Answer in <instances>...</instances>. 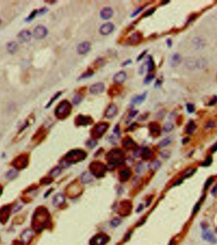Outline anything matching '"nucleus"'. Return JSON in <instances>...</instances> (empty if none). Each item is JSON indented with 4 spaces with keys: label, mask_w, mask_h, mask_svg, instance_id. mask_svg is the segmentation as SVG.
Segmentation results:
<instances>
[{
    "label": "nucleus",
    "mask_w": 217,
    "mask_h": 245,
    "mask_svg": "<svg viewBox=\"0 0 217 245\" xmlns=\"http://www.w3.org/2000/svg\"><path fill=\"white\" fill-rule=\"evenodd\" d=\"M72 110L71 103L67 100L60 102L55 110V115L57 119L63 120L71 115Z\"/></svg>",
    "instance_id": "obj_1"
},
{
    "label": "nucleus",
    "mask_w": 217,
    "mask_h": 245,
    "mask_svg": "<svg viewBox=\"0 0 217 245\" xmlns=\"http://www.w3.org/2000/svg\"><path fill=\"white\" fill-rule=\"evenodd\" d=\"M86 155L85 151L80 150V149H76V150H72L69 152L66 156V159H67V162L69 163L77 162L83 160L86 157Z\"/></svg>",
    "instance_id": "obj_2"
},
{
    "label": "nucleus",
    "mask_w": 217,
    "mask_h": 245,
    "mask_svg": "<svg viewBox=\"0 0 217 245\" xmlns=\"http://www.w3.org/2000/svg\"><path fill=\"white\" fill-rule=\"evenodd\" d=\"M109 126V125L107 122H100L97 123L92 129V136L98 138L101 137L107 130Z\"/></svg>",
    "instance_id": "obj_3"
},
{
    "label": "nucleus",
    "mask_w": 217,
    "mask_h": 245,
    "mask_svg": "<svg viewBox=\"0 0 217 245\" xmlns=\"http://www.w3.org/2000/svg\"><path fill=\"white\" fill-rule=\"evenodd\" d=\"M109 161L111 164H118L122 163L123 160V153L120 149H115L109 153Z\"/></svg>",
    "instance_id": "obj_4"
},
{
    "label": "nucleus",
    "mask_w": 217,
    "mask_h": 245,
    "mask_svg": "<svg viewBox=\"0 0 217 245\" xmlns=\"http://www.w3.org/2000/svg\"><path fill=\"white\" fill-rule=\"evenodd\" d=\"M142 39V34L140 32H135L128 37L126 39V44L129 46H137L140 44Z\"/></svg>",
    "instance_id": "obj_5"
},
{
    "label": "nucleus",
    "mask_w": 217,
    "mask_h": 245,
    "mask_svg": "<svg viewBox=\"0 0 217 245\" xmlns=\"http://www.w3.org/2000/svg\"><path fill=\"white\" fill-rule=\"evenodd\" d=\"M93 119L90 116L78 115L75 119V123L77 126H86L91 125L93 123Z\"/></svg>",
    "instance_id": "obj_6"
},
{
    "label": "nucleus",
    "mask_w": 217,
    "mask_h": 245,
    "mask_svg": "<svg viewBox=\"0 0 217 245\" xmlns=\"http://www.w3.org/2000/svg\"><path fill=\"white\" fill-rule=\"evenodd\" d=\"M48 31L47 28L43 25H39L34 29L33 34L36 39H43L48 35Z\"/></svg>",
    "instance_id": "obj_7"
},
{
    "label": "nucleus",
    "mask_w": 217,
    "mask_h": 245,
    "mask_svg": "<svg viewBox=\"0 0 217 245\" xmlns=\"http://www.w3.org/2000/svg\"><path fill=\"white\" fill-rule=\"evenodd\" d=\"M109 241L108 236L105 234H100L92 238L89 242L90 245H105Z\"/></svg>",
    "instance_id": "obj_8"
},
{
    "label": "nucleus",
    "mask_w": 217,
    "mask_h": 245,
    "mask_svg": "<svg viewBox=\"0 0 217 245\" xmlns=\"http://www.w3.org/2000/svg\"><path fill=\"white\" fill-rule=\"evenodd\" d=\"M105 90V85L102 82H97L91 85L89 88V92L90 94L97 95L102 93Z\"/></svg>",
    "instance_id": "obj_9"
},
{
    "label": "nucleus",
    "mask_w": 217,
    "mask_h": 245,
    "mask_svg": "<svg viewBox=\"0 0 217 245\" xmlns=\"http://www.w3.org/2000/svg\"><path fill=\"white\" fill-rule=\"evenodd\" d=\"M114 30V25L111 22H107L101 25L99 29L100 33L103 36H107Z\"/></svg>",
    "instance_id": "obj_10"
},
{
    "label": "nucleus",
    "mask_w": 217,
    "mask_h": 245,
    "mask_svg": "<svg viewBox=\"0 0 217 245\" xmlns=\"http://www.w3.org/2000/svg\"><path fill=\"white\" fill-rule=\"evenodd\" d=\"M118 112V106L116 105L114 103H111L110 104L107 108L105 113V117L108 119H111L112 118L114 117L116 115H117Z\"/></svg>",
    "instance_id": "obj_11"
},
{
    "label": "nucleus",
    "mask_w": 217,
    "mask_h": 245,
    "mask_svg": "<svg viewBox=\"0 0 217 245\" xmlns=\"http://www.w3.org/2000/svg\"><path fill=\"white\" fill-rule=\"evenodd\" d=\"M31 33L29 31L24 29L19 32L18 35H17V37H18L20 41L24 43L29 41L31 39Z\"/></svg>",
    "instance_id": "obj_12"
},
{
    "label": "nucleus",
    "mask_w": 217,
    "mask_h": 245,
    "mask_svg": "<svg viewBox=\"0 0 217 245\" xmlns=\"http://www.w3.org/2000/svg\"><path fill=\"white\" fill-rule=\"evenodd\" d=\"M91 49V44L88 41H85L77 46V52L79 54H85L89 52Z\"/></svg>",
    "instance_id": "obj_13"
},
{
    "label": "nucleus",
    "mask_w": 217,
    "mask_h": 245,
    "mask_svg": "<svg viewBox=\"0 0 217 245\" xmlns=\"http://www.w3.org/2000/svg\"><path fill=\"white\" fill-rule=\"evenodd\" d=\"M202 237L203 240L211 243L215 244L217 242V240L215 235L210 230H204L202 234Z\"/></svg>",
    "instance_id": "obj_14"
},
{
    "label": "nucleus",
    "mask_w": 217,
    "mask_h": 245,
    "mask_svg": "<svg viewBox=\"0 0 217 245\" xmlns=\"http://www.w3.org/2000/svg\"><path fill=\"white\" fill-rule=\"evenodd\" d=\"M114 14L113 10L111 7H104L101 10L100 16L103 20H109L111 18Z\"/></svg>",
    "instance_id": "obj_15"
},
{
    "label": "nucleus",
    "mask_w": 217,
    "mask_h": 245,
    "mask_svg": "<svg viewBox=\"0 0 217 245\" xmlns=\"http://www.w3.org/2000/svg\"><path fill=\"white\" fill-rule=\"evenodd\" d=\"M122 91V88L120 85L115 84L111 86L107 91V94L109 97L114 98L119 95Z\"/></svg>",
    "instance_id": "obj_16"
},
{
    "label": "nucleus",
    "mask_w": 217,
    "mask_h": 245,
    "mask_svg": "<svg viewBox=\"0 0 217 245\" xmlns=\"http://www.w3.org/2000/svg\"><path fill=\"white\" fill-rule=\"evenodd\" d=\"M126 77L127 76L125 72L120 71L114 75L113 77V81L115 82L116 84L120 85L125 81Z\"/></svg>",
    "instance_id": "obj_17"
},
{
    "label": "nucleus",
    "mask_w": 217,
    "mask_h": 245,
    "mask_svg": "<svg viewBox=\"0 0 217 245\" xmlns=\"http://www.w3.org/2000/svg\"><path fill=\"white\" fill-rule=\"evenodd\" d=\"M65 198L64 195L62 193H58L53 198L52 202L55 206H59L65 202Z\"/></svg>",
    "instance_id": "obj_18"
},
{
    "label": "nucleus",
    "mask_w": 217,
    "mask_h": 245,
    "mask_svg": "<svg viewBox=\"0 0 217 245\" xmlns=\"http://www.w3.org/2000/svg\"><path fill=\"white\" fill-rule=\"evenodd\" d=\"M150 133L154 136H158L160 134V126L156 122H150L149 125Z\"/></svg>",
    "instance_id": "obj_19"
},
{
    "label": "nucleus",
    "mask_w": 217,
    "mask_h": 245,
    "mask_svg": "<svg viewBox=\"0 0 217 245\" xmlns=\"http://www.w3.org/2000/svg\"><path fill=\"white\" fill-rule=\"evenodd\" d=\"M146 97H147V92H145V93H142L140 95H137V96H136L132 98L131 101L132 104L134 105H140L144 102L145 100H146Z\"/></svg>",
    "instance_id": "obj_20"
},
{
    "label": "nucleus",
    "mask_w": 217,
    "mask_h": 245,
    "mask_svg": "<svg viewBox=\"0 0 217 245\" xmlns=\"http://www.w3.org/2000/svg\"><path fill=\"white\" fill-rule=\"evenodd\" d=\"M33 236V232L30 229H27L21 235V241L24 243H27Z\"/></svg>",
    "instance_id": "obj_21"
},
{
    "label": "nucleus",
    "mask_w": 217,
    "mask_h": 245,
    "mask_svg": "<svg viewBox=\"0 0 217 245\" xmlns=\"http://www.w3.org/2000/svg\"><path fill=\"white\" fill-rule=\"evenodd\" d=\"M181 60H182V58L180 56V54H178L177 53L174 54L172 57H171L170 62V65L172 67H175L180 64L181 62Z\"/></svg>",
    "instance_id": "obj_22"
},
{
    "label": "nucleus",
    "mask_w": 217,
    "mask_h": 245,
    "mask_svg": "<svg viewBox=\"0 0 217 245\" xmlns=\"http://www.w3.org/2000/svg\"><path fill=\"white\" fill-rule=\"evenodd\" d=\"M7 50L10 54H14L18 50V44L14 41L9 42L7 45Z\"/></svg>",
    "instance_id": "obj_23"
},
{
    "label": "nucleus",
    "mask_w": 217,
    "mask_h": 245,
    "mask_svg": "<svg viewBox=\"0 0 217 245\" xmlns=\"http://www.w3.org/2000/svg\"><path fill=\"white\" fill-rule=\"evenodd\" d=\"M146 65H147V72H151L154 70L155 68V63H154V60H153L152 57L149 55L147 57V60L146 61Z\"/></svg>",
    "instance_id": "obj_24"
},
{
    "label": "nucleus",
    "mask_w": 217,
    "mask_h": 245,
    "mask_svg": "<svg viewBox=\"0 0 217 245\" xmlns=\"http://www.w3.org/2000/svg\"><path fill=\"white\" fill-rule=\"evenodd\" d=\"M123 146L126 148H134L137 146L136 143L130 137H126L123 140Z\"/></svg>",
    "instance_id": "obj_25"
},
{
    "label": "nucleus",
    "mask_w": 217,
    "mask_h": 245,
    "mask_svg": "<svg viewBox=\"0 0 217 245\" xmlns=\"http://www.w3.org/2000/svg\"><path fill=\"white\" fill-rule=\"evenodd\" d=\"M94 74V71L92 68H88L86 71H85V72H83L81 75L80 77L78 78V80H81V79H87V78H89V77H91V76H93Z\"/></svg>",
    "instance_id": "obj_26"
},
{
    "label": "nucleus",
    "mask_w": 217,
    "mask_h": 245,
    "mask_svg": "<svg viewBox=\"0 0 217 245\" xmlns=\"http://www.w3.org/2000/svg\"><path fill=\"white\" fill-rule=\"evenodd\" d=\"M62 91H59V92H57V93H56L55 94H54V96H53V97H51V98L50 99V100L49 101V102L47 103V105H46V106H45V108H50V106L52 105V104H53V103L55 102V101L57 100H58L60 98V96H61L62 95Z\"/></svg>",
    "instance_id": "obj_27"
},
{
    "label": "nucleus",
    "mask_w": 217,
    "mask_h": 245,
    "mask_svg": "<svg viewBox=\"0 0 217 245\" xmlns=\"http://www.w3.org/2000/svg\"><path fill=\"white\" fill-rule=\"evenodd\" d=\"M81 179L83 183H89L93 181V177L88 172H85L82 174Z\"/></svg>",
    "instance_id": "obj_28"
},
{
    "label": "nucleus",
    "mask_w": 217,
    "mask_h": 245,
    "mask_svg": "<svg viewBox=\"0 0 217 245\" xmlns=\"http://www.w3.org/2000/svg\"><path fill=\"white\" fill-rule=\"evenodd\" d=\"M84 98V96L81 93H77L75 96H74L73 99H72V103L74 105H79V103L82 102Z\"/></svg>",
    "instance_id": "obj_29"
},
{
    "label": "nucleus",
    "mask_w": 217,
    "mask_h": 245,
    "mask_svg": "<svg viewBox=\"0 0 217 245\" xmlns=\"http://www.w3.org/2000/svg\"><path fill=\"white\" fill-rule=\"evenodd\" d=\"M196 129V125L193 121H190L187 127V133L191 134Z\"/></svg>",
    "instance_id": "obj_30"
},
{
    "label": "nucleus",
    "mask_w": 217,
    "mask_h": 245,
    "mask_svg": "<svg viewBox=\"0 0 217 245\" xmlns=\"http://www.w3.org/2000/svg\"><path fill=\"white\" fill-rule=\"evenodd\" d=\"M160 167H161V162L158 160L154 161V162H151L149 165V168L150 169L152 170V171H156V170H158Z\"/></svg>",
    "instance_id": "obj_31"
},
{
    "label": "nucleus",
    "mask_w": 217,
    "mask_h": 245,
    "mask_svg": "<svg viewBox=\"0 0 217 245\" xmlns=\"http://www.w3.org/2000/svg\"><path fill=\"white\" fill-rule=\"evenodd\" d=\"M37 14H38V10H37V9L34 10L30 13V15L25 19V21L27 22H29L32 21L34 18H35Z\"/></svg>",
    "instance_id": "obj_32"
},
{
    "label": "nucleus",
    "mask_w": 217,
    "mask_h": 245,
    "mask_svg": "<svg viewBox=\"0 0 217 245\" xmlns=\"http://www.w3.org/2000/svg\"><path fill=\"white\" fill-rule=\"evenodd\" d=\"M130 175V173L128 170H124V171L121 172V178L122 179V180L125 181L128 179V178Z\"/></svg>",
    "instance_id": "obj_33"
},
{
    "label": "nucleus",
    "mask_w": 217,
    "mask_h": 245,
    "mask_svg": "<svg viewBox=\"0 0 217 245\" xmlns=\"http://www.w3.org/2000/svg\"><path fill=\"white\" fill-rule=\"evenodd\" d=\"M154 77H155V75L154 74H149L148 76H147L146 77V78L144 79V83L146 85L149 84L152 81L153 79H154Z\"/></svg>",
    "instance_id": "obj_34"
},
{
    "label": "nucleus",
    "mask_w": 217,
    "mask_h": 245,
    "mask_svg": "<svg viewBox=\"0 0 217 245\" xmlns=\"http://www.w3.org/2000/svg\"><path fill=\"white\" fill-rule=\"evenodd\" d=\"M173 127H174V125H173L172 123L167 122L164 125L163 130L166 132H168L172 131L173 129Z\"/></svg>",
    "instance_id": "obj_35"
},
{
    "label": "nucleus",
    "mask_w": 217,
    "mask_h": 245,
    "mask_svg": "<svg viewBox=\"0 0 217 245\" xmlns=\"http://www.w3.org/2000/svg\"><path fill=\"white\" fill-rule=\"evenodd\" d=\"M17 174H18V172L15 170H10L7 174V178L8 179H12L17 176Z\"/></svg>",
    "instance_id": "obj_36"
},
{
    "label": "nucleus",
    "mask_w": 217,
    "mask_h": 245,
    "mask_svg": "<svg viewBox=\"0 0 217 245\" xmlns=\"http://www.w3.org/2000/svg\"><path fill=\"white\" fill-rule=\"evenodd\" d=\"M170 143H171V139L170 137H167L161 141L160 143H159V146L161 147H165L170 145Z\"/></svg>",
    "instance_id": "obj_37"
},
{
    "label": "nucleus",
    "mask_w": 217,
    "mask_h": 245,
    "mask_svg": "<svg viewBox=\"0 0 217 245\" xmlns=\"http://www.w3.org/2000/svg\"><path fill=\"white\" fill-rule=\"evenodd\" d=\"M141 154L142 155V157L144 158H148L150 157V154H151L150 149L147 148H144L143 150H142Z\"/></svg>",
    "instance_id": "obj_38"
},
{
    "label": "nucleus",
    "mask_w": 217,
    "mask_h": 245,
    "mask_svg": "<svg viewBox=\"0 0 217 245\" xmlns=\"http://www.w3.org/2000/svg\"><path fill=\"white\" fill-rule=\"evenodd\" d=\"M213 162V159L212 157H208L206 158V159L203 162L201 163V166L202 167H208L212 164Z\"/></svg>",
    "instance_id": "obj_39"
},
{
    "label": "nucleus",
    "mask_w": 217,
    "mask_h": 245,
    "mask_svg": "<svg viewBox=\"0 0 217 245\" xmlns=\"http://www.w3.org/2000/svg\"><path fill=\"white\" fill-rule=\"evenodd\" d=\"M60 172H61V171H60V169L59 168V167H56V168L53 169L52 170L50 174L53 177H57L58 175H59L60 174Z\"/></svg>",
    "instance_id": "obj_40"
},
{
    "label": "nucleus",
    "mask_w": 217,
    "mask_h": 245,
    "mask_svg": "<svg viewBox=\"0 0 217 245\" xmlns=\"http://www.w3.org/2000/svg\"><path fill=\"white\" fill-rule=\"evenodd\" d=\"M156 10V8H150V10H147V11H146V12H145V13L144 14L143 17H145V18H146V17H149V16H150V15H152V14L155 12Z\"/></svg>",
    "instance_id": "obj_41"
},
{
    "label": "nucleus",
    "mask_w": 217,
    "mask_h": 245,
    "mask_svg": "<svg viewBox=\"0 0 217 245\" xmlns=\"http://www.w3.org/2000/svg\"><path fill=\"white\" fill-rule=\"evenodd\" d=\"M187 110L189 113L191 114L195 111V106L192 103H187Z\"/></svg>",
    "instance_id": "obj_42"
},
{
    "label": "nucleus",
    "mask_w": 217,
    "mask_h": 245,
    "mask_svg": "<svg viewBox=\"0 0 217 245\" xmlns=\"http://www.w3.org/2000/svg\"><path fill=\"white\" fill-rule=\"evenodd\" d=\"M86 145L90 148H93L97 145V141L94 139H89L86 143Z\"/></svg>",
    "instance_id": "obj_43"
},
{
    "label": "nucleus",
    "mask_w": 217,
    "mask_h": 245,
    "mask_svg": "<svg viewBox=\"0 0 217 245\" xmlns=\"http://www.w3.org/2000/svg\"><path fill=\"white\" fill-rule=\"evenodd\" d=\"M144 8H145V7H141L138 8L137 10H136L135 11H134V12H133L132 13V15H131L132 18H133V17H135V16H137L138 15V14H139L141 12V11L144 9Z\"/></svg>",
    "instance_id": "obj_44"
},
{
    "label": "nucleus",
    "mask_w": 217,
    "mask_h": 245,
    "mask_svg": "<svg viewBox=\"0 0 217 245\" xmlns=\"http://www.w3.org/2000/svg\"><path fill=\"white\" fill-rule=\"evenodd\" d=\"M121 219H120V218H114V219H113V220H112L111 224V226L112 227H117L118 226H119V225L121 224Z\"/></svg>",
    "instance_id": "obj_45"
},
{
    "label": "nucleus",
    "mask_w": 217,
    "mask_h": 245,
    "mask_svg": "<svg viewBox=\"0 0 217 245\" xmlns=\"http://www.w3.org/2000/svg\"><path fill=\"white\" fill-rule=\"evenodd\" d=\"M196 172V169H189L185 173V177H189Z\"/></svg>",
    "instance_id": "obj_46"
},
{
    "label": "nucleus",
    "mask_w": 217,
    "mask_h": 245,
    "mask_svg": "<svg viewBox=\"0 0 217 245\" xmlns=\"http://www.w3.org/2000/svg\"><path fill=\"white\" fill-rule=\"evenodd\" d=\"M213 181V179L212 177H210V178L208 179L204 184V189L205 190L207 189L208 188H209V187L211 186V184H212Z\"/></svg>",
    "instance_id": "obj_47"
},
{
    "label": "nucleus",
    "mask_w": 217,
    "mask_h": 245,
    "mask_svg": "<svg viewBox=\"0 0 217 245\" xmlns=\"http://www.w3.org/2000/svg\"><path fill=\"white\" fill-rule=\"evenodd\" d=\"M199 209H200V203H197L195 204V206H194V208H193L192 214L194 215L197 214V213H198V212L199 210Z\"/></svg>",
    "instance_id": "obj_48"
},
{
    "label": "nucleus",
    "mask_w": 217,
    "mask_h": 245,
    "mask_svg": "<svg viewBox=\"0 0 217 245\" xmlns=\"http://www.w3.org/2000/svg\"><path fill=\"white\" fill-rule=\"evenodd\" d=\"M138 113V110H133V111H132L131 112H130V114H129V116H128V120H132L133 118L134 117H135L136 115H137V114Z\"/></svg>",
    "instance_id": "obj_49"
},
{
    "label": "nucleus",
    "mask_w": 217,
    "mask_h": 245,
    "mask_svg": "<svg viewBox=\"0 0 217 245\" xmlns=\"http://www.w3.org/2000/svg\"><path fill=\"white\" fill-rule=\"evenodd\" d=\"M147 51H148V50H146L143 51L142 52V53L140 54V55L137 57V62H139V61H140L141 60H142V59L144 58L145 55H146V54H147Z\"/></svg>",
    "instance_id": "obj_50"
},
{
    "label": "nucleus",
    "mask_w": 217,
    "mask_h": 245,
    "mask_svg": "<svg viewBox=\"0 0 217 245\" xmlns=\"http://www.w3.org/2000/svg\"><path fill=\"white\" fill-rule=\"evenodd\" d=\"M113 132L115 134H116L118 136H120V127L118 125H116L113 129Z\"/></svg>",
    "instance_id": "obj_51"
},
{
    "label": "nucleus",
    "mask_w": 217,
    "mask_h": 245,
    "mask_svg": "<svg viewBox=\"0 0 217 245\" xmlns=\"http://www.w3.org/2000/svg\"><path fill=\"white\" fill-rule=\"evenodd\" d=\"M48 11V8H47L46 7H43L42 8H41L39 10H38V14H40V15H43V14H45V13H47V11Z\"/></svg>",
    "instance_id": "obj_52"
},
{
    "label": "nucleus",
    "mask_w": 217,
    "mask_h": 245,
    "mask_svg": "<svg viewBox=\"0 0 217 245\" xmlns=\"http://www.w3.org/2000/svg\"><path fill=\"white\" fill-rule=\"evenodd\" d=\"M161 155H162V157H163V158H168V157L170 156V152L168 151H162Z\"/></svg>",
    "instance_id": "obj_53"
},
{
    "label": "nucleus",
    "mask_w": 217,
    "mask_h": 245,
    "mask_svg": "<svg viewBox=\"0 0 217 245\" xmlns=\"http://www.w3.org/2000/svg\"><path fill=\"white\" fill-rule=\"evenodd\" d=\"M132 63V60H130H130H127L126 61H125V62L123 63L122 66H123V67H126V66H128V65L131 64Z\"/></svg>",
    "instance_id": "obj_54"
},
{
    "label": "nucleus",
    "mask_w": 217,
    "mask_h": 245,
    "mask_svg": "<svg viewBox=\"0 0 217 245\" xmlns=\"http://www.w3.org/2000/svg\"><path fill=\"white\" fill-rule=\"evenodd\" d=\"M215 125V123L213 121H210V122H208L206 125V128H212L213 127H214Z\"/></svg>",
    "instance_id": "obj_55"
},
{
    "label": "nucleus",
    "mask_w": 217,
    "mask_h": 245,
    "mask_svg": "<svg viewBox=\"0 0 217 245\" xmlns=\"http://www.w3.org/2000/svg\"><path fill=\"white\" fill-rule=\"evenodd\" d=\"M217 102V97H216V96H215L212 99V100L211 101V102H210V105H214L215 104V103H216V102Z\"/></svg>",
    "instance_id": "obj_56"
},
{
    "label": "nucleus",
    "mask_w": 217,
    "mask_h": 245,
    "mask_svg": "<svg viewBox=\"0 0 217 245\" xmlns=\"http://www.w3.org/2000/svg\"><path fill=\"white\" fill-rule=\"evenodd\" d=\"M166 44H167L168 46V48L172 47V40H171L170 39H168L166 40Z\"/></svg>",
    "instance_id": "obj_57"
},
{
    "label": "nucleus",
    "mask_w": 217,
    "mask_h": 245,
    "mask_svg": "<svg viewBox=\"0 0 217 245\" xmlns=\"http://www.w3.org/2000/svg\"><path fill=\"white\" fill-rule=\"evenodd\" d=\"M211 151H212V152H215L217 151V143H216L215 145H214L212 147V148H211Z\"/></svg>",
    "instance_id": "obj_58"
},
{
    "label": "nucleus",
    "mask_w": 217,
    "mask_h": 245,
    "mask_svg": "<svg viewBox=\"0 0 217 245\" xmlns=\"http://www.w3.org/2000/svg\"><path fill=\"white\" fill-rule=\"evenodd\" d=\"M161 80H158L156 82V83H155V87L156 88H159L160 87V86H161Z\"/></svg>",
    "instance_id": "obj_59"
},
{
    "label": "nucleus",
    "mask_w": 217,
    "mask_h": 245,
    "mask_svg": "<svg viewBox=\"0 0 217 245\" xmlns=\"http://www.w3.org/2000/svg\"><path fill=\"white\" fill-rule=\"evenodd\" d=\"M216 193H217V185L214 187L212 189V195H215Z\"/></svg>",
    "instance_id": "obj_60"
},
{
    "label": "nucleus",
    "mask_w": 217,
    "mask_h": 245,
    "mask_svg": "<svg viewBox=\"0 0 217 245\" xmlns=\"http://www.w3.org/2000/svg\"><path fill=\"white\" fill-rule=\"evenodd\" d=\"M189 141V138H186V139H184L183 142H184V143H186L188 142V141Z\"/></svg>",
    "instance_id": "obj_61"
},
{
    "label": "nucleus",
    "mask_w": 217,
    "mask_h": 245,
    "mask_svg": "<svg viewBox=\"0 0 217 245\" xmlns=\"http://www.w3.org/2000/svg\"><path fill=\"white\" fill-rule=\"evenodd\" d=\"M45 2L48 3H51L52 4L51 2H56V1H45Z\"/></svg>",
    "instance_id": "obj_62"
},
{
    "label": "nucleus",
    "mask_w": 217,
    "mask_h": 245,
    "mask_svg": "<svg viewBox=\"0 0 217 245\" xmlns=\"http://www.w3.org/2000/svg\"><path fill=\"white\" fill-rule=\"evenodd\" d=\"M1 20L0 19V25H1Z\"/></svg>",
    "instance_id": "obj_63"
}]
</instances>
